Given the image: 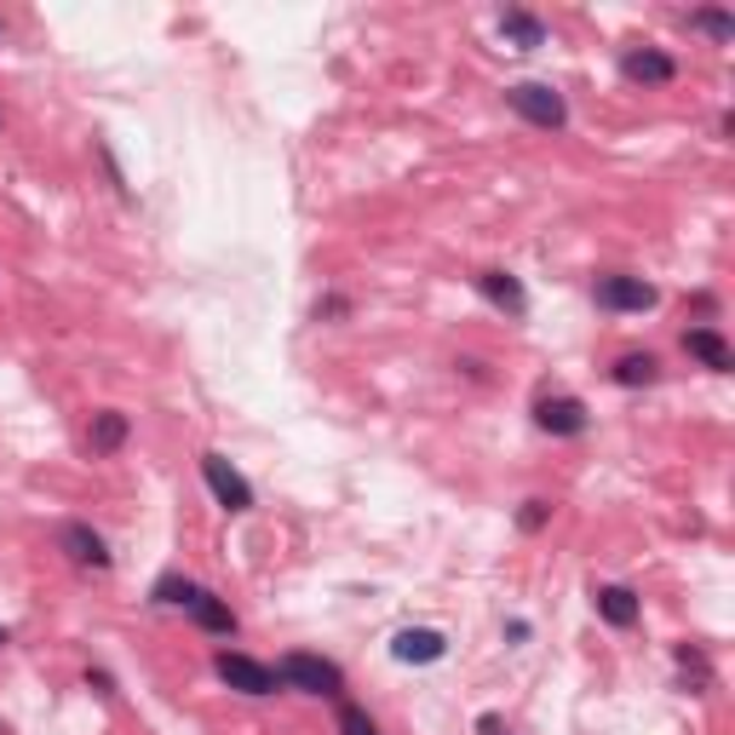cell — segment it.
Returning <instances> with one entry per match:
<instances>
[{
    "label": "cell",
    "mask_w": 735,
    "mask_h": 735,
    "mask_svg": "<svg viewBox=\"0 0 735 735\" xmlns=\"http://www.w3.org/2000/svg\"><path fill=\"white\" fill-rule=\"evenodd\" d=\"M592 293H597V305H604V311H655V299H661L644 276H604Z\"/></svg>",
    "instance_id": "cell-7"
},
{
    "label": "cell",
    "mask_w": 735,
    "mask_h": 735,
    "mask_svg": "<svg viewBox=\"0 0 735 735\" xmlns=\"http://www.w3.org/2000/svg\"><path fill=\"white\" fill-rule=\"evenodd\" d=\"M190 615H195V626H202V632H213V638H230V632H236V615H230V604H224V597H213V592L195 597Z\"/></svg>",
    "instance_id": "cell-15"
},
{
    "label": "cell",
    "mask_w": 735,
    "mask_h": 735,
    "mask_svg": "<svg viewBox=\"0 0 735 735\" xmlns=\"http://www.w3.org/2000/svg\"><path fill=\"white\" fill-rule=\"evenodd\" d=\"M546 517H552L546 500H523V517H517V523H523L528 534H541V528H546Z\"/></svg>",
    "instance_id": "cell-21"
},
{
    "label": "cell",
    "mask_w": 735,
    "mask_h": 735,
    "mask_svg": "<svg viewBox=\"0 0 735 735\" xmlns=\"http://www.w3.org/2000/svg\"><path fill=\"white\" fill-rule=\"evenodd\" d=\"M506 104H512L523 121L546 127V132H557L563 121H570V104H563V92L546 87V81H517V87H506Z\"/></svg>",
    "instance_id": "cell-2"
},
{
    "label": "cell",
    "mask_w": 735,
    "mask_h": 735,
    "mask_svg": "<svg viewBox=\"0 0 735 735\" xmlns=\"http://www.w3.org/2000/svg\"><path fill=\"white\" fill-rule=\"evenodd\" d=\"M58 546L70 552V563H81V570H98V575L110 570V546H104V534L87 528V523H63V528H58Z\"/></svg>",
    "instance_id": "cell-8"
},
{
    "label": "cell",
    "mask_w": 735,
    "mask_h": 735,
    "mask_svg": "<svg viewBox=\"0 0 735 735\" xmlns=\"http://www.w3.org/2000/svg\"><path fill=\"white\" fill-rule=\"evenodd\" d=\"M150 597H155L161 610H190L195 597H202V586H195V581H184V575H161Z\"/></svg>",
    "instance_id": "cell-17"
},
{
    "label": "cell",
    "mask_w": 735,
    "mask_h": 735,
    "mask_svg": "<svg viewBox=\"0 0 735 735\" xmlns=\"http://www.w3.org/2000/svg\"><path fill=\"white\" fill-rule=\"evenodd\" d=\"M0 644H12V632H7V626H0Z\"/></svg>",
    "instance_id": "cell-24"
},
{
    "label": "cell",
    "mask_w": 735,
    "mask_h": 735,
    "mask_svg": "<svg viewBox=\"0 0 735 735\" xmlns=\"http://www.w3.org/2000/svg\"><path fill=\"white\" fill-rule=\"evenodd\" d=\"M87 689H92V695H115V678H110V673H87Z\"/></svg>",
    "instance_id": "cell-22"
},
{
    "label": "cell",
    "mask_w": 735,
    "mask_h": 735,
    "mask_svg": "<svg viewBox=\"0 0 735 735\" xmlns=\"http://www.w3.org/2000/svg\"><path fill=\"white\" fill-rule=\"evenodd\" d=\"M621 75L638 87H666V81H678V58L661 47H632V52H621Z\"/></svg>",
    "instance_id": "cell-5"
},
{
    "label": "cell",
    "mask_w": 735,
    "mask_h": 735,
    "mask_svg": "<svg viewBox=\"0 0 735 735\" xmlns=\"http://www.w3.org/2000/svg\"><path fill=\"white\" fill-rule=\"evenodd\" d=\"M213 673L236 689V695H276L282 689V678H276V666H264V661H253V655H242V650H219L213 655Z\"/></svg>",
    "instance_id": "cell-3"
},
{
    "label": "cell",
    "mask_w": 735,
    "mask_h": 735,
    "mask_svg": "<svg viewBox=\"0 0 735 735\" xmlns=\"http://www.w3.org/2000/svg\"><path fill=\"white\" fill-rule=\"evenodd\" d=\"M202 477H208V489H213V500H219V506L224 512H248L253 506V489H248V477L236 472V465H230L224 454H202Z\"/></svg>",
    "instance_id": "cell-4"
},
{
    "label": "cell",
    "mask_w": 735,
    "mask_h": 735,
    "mask_svg": "<svg viewBox=\"0 0 735 735\" xmlns=\"http://www.w3.org/2000/svg\"><path fill=\"white\" fill-rule=\"evenodd\" d=\"M127 431H132L127 414L121 409H104V414H92V437L87 443H92V454H115L127 443Z\"/></svg>",
    "instance_id": "cell-16"
},
{
    "label": "cell",
    "mask_w": 735,
    "mask_h": 735,
    "mask_svg": "<svg viewBox=\"0 0 735 735\" xmlns=\"http://www.w3.org/2000/svg\"><path fill=\"white\" fill-rule=\"evenodd\" d=\"M500 36H506L517 52H534V47H546V23L534 12H506L500 18Z\"/></svg>",
    "instance_id": "cell-14"
},
{
    "label": "cell",
    "mask_w": 735,
    "mask_h": 735,
    "mask_svg": "<svg viewBox=\"0 0 735 735\" xmlns=\"http://www.w3.org/2000/svg\"><path fill=\"white\" fill-rule=\"evenodd\" d=\"M477 729H483V735H512V729H506V724H500L494 713H483V718H477Z\"/></svg>",
    "instance_id": "cell-23"
},
{
    "label": "cell",
    "mask_w": 735,
    "mask_h": 735,
    "mask_svg": "<svg viewBox=\"0 0 735 735\" xmlns=\"http://www.w3.org/2000/svg\"><path fill=\"white\" fill-rule=\"evenodd\" d=\"M534 425L552 431V437H581L592 420H586L581 396H541V403H534Z\"/></svg>",
    "instance_id": "cell-6"
},
{
    "label": "cell",
    "mask_w": 735,
    "mask_h": 735,
    "mask_svg": "<svg viewBox=\"0 0 735 735\" xmlns=\"http://www.w3.org/2000/svg\"><path fill=\"white\" fill-rule=\"evenodd\" d=\"M684 351H689L701 368H713V374H729V368H735V351H729V340H724L713 322L689 328V333H684Z\"/></svg>",
    "instance_id": "cell-10"
},
{
    "label": "cell",
    "mask_w": 735,
    "mask_h": 735,
    "mask_svg": "<svg viewBox=\"0 0 735 735\" xmlns=\"http://www.w3.org/2000/svg\"><path fill=\"white\" fill-rule=\"evenodd\" d=\"M689 29H701V36H713V41H735V18L707 7V12H689Z\"/></svg>",
    "instance_id": "cell-18"
},
{
    "label": "cell",
    "mask_w": 735,
    "mask_h": 735,
    "mask_svg": "<svg viewBox=\"0 0 735 735\" xmlns=\"http://www.w3.org/2000/svg\"><path fill=\"white\" fill-rule=\"evenodd\" d=\"M592 604H597V615H604L610 626H638V615H644V604H638V592L632 586H597L592 592Z\"/></svg>",
    "instance_id": "cell-12"
},
{
    "label": "cell",
    "mask_w": 735,
    "mask_h": 735,
    "mask_svg": "<svg viewBox=\"0 0 735 735\" xmlns=\"http://www.w3.org/2000/svg\"><path fill=\"white\" fill-rule=\"evenodd\" d=\"M673 655H678V666L689 673V689H707V684H713V666H707V655H701L695 644H678Z\"/></svg>",
    "instance_id": "cell-19"
},
{
    "label": "cell",
    "mask_w": 735,
    "mask_h": 735,
    "mask_svg": "<svg viewBox=\"0 0 735 735\" xmlns=\"http://www.w3.org/2000/svg\"><path fill=\"white\" fill-rule=\"evenodd\" d=\"M391 655L403 666H431V661L449 655V638H443V632H431V626H409V632H396V638H391Z\"/></svg>",
    "instance_id": "cell-9"
},
{
    "label": "cell",
    "mask_w": 735,
    "mask_h": 735,
    "mask_svg": "<svg viewBox=\"0 0 735 735\" xmlns=\"http://www.w3.org/2000/svg\"><path fill=\"white\" fill-rule=\"evenodd\" d=\"M276 678H282V689H299V695H340V689H345V673H340V666L322 661V655H305V650L282 655Z\"/></svg>",
    "instance_id": "cell-1"
},
{
    "label": "cell",
    "mask_w": 735,
    "mask_h": 735,
    "mask_svg": "<svg viewBox=\"0 0 735 735\" xmlns=\"http://www.w3.org/2000/svg\"><path fill=\"white\" fill-rule=\"evenodd\" d=\"M477 293L489 299V305H500L506 316H523L528 311V293H523V282L512 271H477Z\"/></svg>",
    "instance_id": "cell-11"
},
{
    "label": "cell",
    "mask_w": 735,
    "mask_h": 735,
    "mask_svg": "<svg viewBox=\"0 0 735 735\" xmlns=\"http://www.w3.org/2000/svg\"><path fill=\"white\" fill-rule=\"evenodd\" d=\"M610 380L615 385H626V391H638V385H655L661 380V362L650 356V351H626L615 368H610Z\"/></svg>",
    "instance_id": "cell-13"
},
{
    "label": "cell",
    "mask_w": 735,
    "mask_h": 735,
    "mask_svg": "<svg viewBox=\"0 0 735 735\" xmlns=\"http://www.w3.org/2000/svg\"><path fill=\"white\" fill-rule=\"evenodd\" d=\"M340 735H380V724L368 718V707H356V701H345V707H340Z\"/></svg>",
    "instance_id": "cell-20"
}]
</instances>
